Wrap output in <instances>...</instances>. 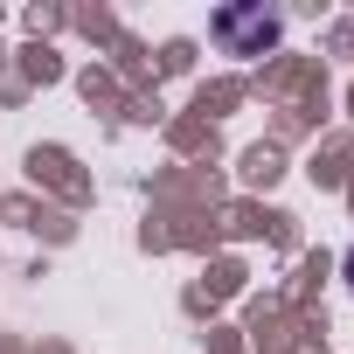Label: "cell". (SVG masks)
<instances>
[{
    "instance_id": "cell-1",
    "label": "cell",
    "mask_w": 354,
    "mask_h": 354,
    "mask_svg": "<svg viewBox=\"0 0 354 354\" xmlns=\"http://www.w3.org/2000/svg\"><path fill=\"white\" fill-rule=\"evenodd\" d=\"M216 35H223L230 56H264L278 42V15H264V8H223L216 15Z\"/></svg>"
},
{
    "instance_id": "cell-2",
    "label": "cell",
    "mask_w": 354,
    "mask_h": 354,
    "mask_svg": "<svg viewBox=\"0 0 354 354\" xmlns=\"http://www.w3.org/2000/svg\"><path fill=\"white\" fill-rule=\"evenodd\" d=\"M340 271H347V285H354V243H347V264H340Z\"/></svg>"
}]
</instances>
